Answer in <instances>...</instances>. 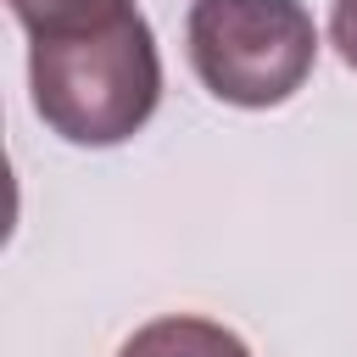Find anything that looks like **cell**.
<instances>
[{
  "mask_svg": "<svg viewBox=\"0 0 357 357\" xmlns=\"http://www.w3.org/2000/svg\"><path fill=\"white\" fill-rule=\"evenodd\" d=\"M33 112L50 134L73 145H123L139 134L162 100V61L151 22L123 11L100 28L33 39L28 56Z\"/></svg>",
  "mask_w": 357,
  "mask_h": 357,
  "instance_id": "1",
  "label": "cell"
},
{
  "mask_svg": "<svg viewBox=\"0 0 357 357\" xmlns=\"http://www.w3.org/2000/svg\"><path fill=\"white\" fill-rule=\"evenodd\" d=\"M117 357H251V351L234 329H223L212 318H195V312H173V318H156V324L134 329Z\"/></svg>",
  "mask_w": 357,
  "mask_h": 357,
  "instance_id": "3",
  "label": "cell"
},
{
  "mask_svg": "<svg viewBox=\"0 0 357 357\" xmlns=\"http://www.w3.org/2000/svg\"><path fill=\"white\" fill-rule=\"evenodd\" d=\"M184 39L195 78L229 106H279L318 61V28L301 0H195Z\"/></svg>",
  "mask_w": 357,
  "mask_h": 357,
  "instance_id": "2",
  "label": "cell"
},
{
  "mask_svg": "<svg viewBox=\"0 0 357 357\" xmlns=\"http://www.w3.org/2000/svg\"><path fill=\"white\" fill-rule=\"evenodd\" d=\"M11 11L33 39H56V33L100 28L123 11H134V0H11Z\"/></svg>",
  "mask_w": 357,
  "mask_h": 357,
  "instance_id": "4",
  "label": "cell"
},
{
  "mask_svg": "<svg viewBox=\"0 0 357 357\" xmlns=\"http://www.w3.org/2000/svg\"><path fill=\"white\" fill-rule=\"evenodd\" d=\"M329 33H335V50H340V61L357 73V0H335Z\"/></svg>",
  "mask_w": 357,
  "mask_h": 357,
  "instance_id": "5",
  "label": "cell"
}]
</instances>
